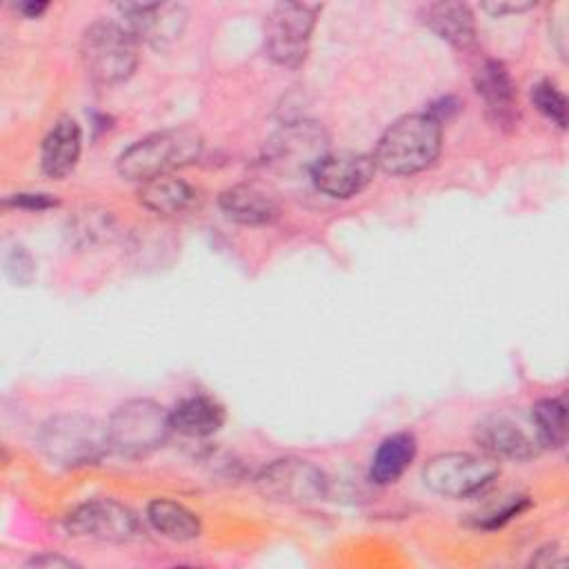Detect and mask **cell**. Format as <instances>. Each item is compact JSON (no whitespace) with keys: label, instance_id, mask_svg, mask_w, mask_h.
Instances as JSON below:
<instances>
[{"label":"cell","instance_id":"6da1fadb","mask_svg":"<svg viewBox=\"0 0 569 569\" xmlns=\"http://www.w3.org/2000/svg\"><path fill=\"white\" fill-rule=\"evenodd\" d=\"M442 147V124L429 113H407L391 122L371 153L376 169L411 176L431 167Z\"/></svg>","mask_w":569,"mask_h":569},{"label":"cell","instance_id":"7a4b0ae2","mask_svg":"<svg viewBox=\"0 0 569 569\" xmlns=\"http://www.w3.org/2000/svg\"><path fill=\"white\" fill-rule=\"evenodd\" d=\"M200 153L202 136L193 127L164 129L127 147L118 158V173L127 180L147 182L196 162Z\"/></svg>","mask_w":569,"mask_h":569},{"label":"cell","instance_id":"3957f363","mask_svg":"<svg viewBox=\"0 0 569 569\" xmlns=\"http://www.w3.org/2000/svg\"><path fill=\"white\" fill-rule=\"evenodd\" d=\"M38 447L56 465L82 467L98 462L111 449V442L107 425L82 413H64L40 427Z\"/></svg>","mask_w":569,"mask_h":569},{"label":"cell","instance_id":"277c9868","mask_svg":"<svg viewBox=\"0 0 569 569\" xmlns=\"http://www.w3.org/2000/svg\"><path fill=\"white\" fill-rule=\"evenodd\" d=\"M80 58L93 82L118 84L127 80L138 64V40L127 27L111 20H98L82 33Z\"/></svg>","mask_w":569,"mask_h":569},{"label":"cell","instance_id":"5b68a950","mask_svg":"<svg viewBox=\"0 0 569 569\" xmlns=\"http://www.w3.org/2000/svg\"><path fill=\"white\" fill-rule=\"evenodd\" d=\"M171 429L169 411L147 398H133L118 405L107 420L111 449L129 458H140L162 447Z\"/></svg>","mask_w":569,"mask_h":569},{"label":"cell","instance_id":"8992f818","mask_svg":"<svg viewBox=\"0 0 569 569\" xmlns=\"http://www.w3.org/2000/svg\"><path fill=\"white\" fill-rule=\"evenodd\" d=\"M498 473V460L487 453L447 451L427 460L422 482L442 498H471L491 487Z\"/></svg>","mask_w":569,"mask_h":569},{"label":"cell","instance_id":"52a82bcc","mask_svg":"<svg viewBox=\"0 0 569 569\" xmlns=\"http://www.w3.org/2000/svg\"><path fill=\"white\" fill-rule=\"evenodd\" d=\"M320 9L316 2H278L271 7L264 22V51L276 64L296 69L305 62Z\"/></svg>","mask_w":569,"mask_h":569},{"label":"cell","instance_id":"ba28073f","mask_svg":"<svg viewBox=\"0 0 569 569\" xmlns=\"http://www.w3.org/2000/svg\"><path fill=\"white\" fill-rule=\"evenodd\" d=\"M258 491L273 502L307 505L327 496V476L302 458H278L256 476Z\"/></svg>","mask_w":569,"mask_h":569},{"label":"cell","instance_id":"9c48e42d","mask_svg":"<svg viewBox=\"0 0 569 569\" xmlns=\"http://www.w3.org/2000/svg\"><path fill=\"white\" fill-rule=\"evenodd\" d=\"M64 527L76 538L111 545L129 542L140 533L136 513L109 498H96L78 505L64 516Z\"/></svg>","mask_w":569,"mask_h":569},{"label":"cell","instance_id":"30bf717a","mask_svg":"<svg viewBox=\"0 0 569 569\" xmlns=\"http://www.w3.org/2000/svg\"><path fill=\"white\" fill-rule=\"evenodd\" d=\"M373 173L376 162L369 153L331 151L313 164L309 178L320 193L347 200L358 196L373 180Z\"/></svg>","mask_w":569,"mask_h":569},{"label":"cell","instance_id":"8fae6325","mask_svg":"<svg viewBox=\"0 0 569 569\" xmlns=\"http://www.w3.org/2000/svg\"><path fill=\"white\" fill-rule=\"evenodd\" d=\"M325 133L313 122H291L269 142L267 160L276 169L307 171L311 173L313 164L325 156Z\"/></svg>","mask_w":569,"mask_h":569},{"label":"cell","instance_id":"7c38bea8","mask_svg":"<svg viewBox=\"0 0 569 569\" xmlns=\"http://www.w3.org/2000/svg\"><path fill=\"white\" fill-rule=\"evenodd\" d=\"M120 11L133 38L153 47H164L180 38L187 22L184 7L176 2H124Z\"/></svg>","mask_w":569,"mask_h":569},{"label":"cell","instance_id":"4fadbf2b","mask_svg":"<svg viewBox=\"0 0 569 569\" xmlns=\"http://www.w3.org/2000/svg\"><path fill=\"white\" fill-rule=\"evenodd\" d=\"M473 87L489 120L500 129H511L518 120V91L509 69L500 60L487 58L473 71Z\"/></svg>","mask_w":569,"mask_h":569},{"label":"cell","instance_id":"5bb4252c","mask_svg":"<svg viewBox=\"0 0 569 569\" xmlns=\"http://www.w3.org/2000/svg\"><path fill=\"white\" fill-rule=\"evenodd\" d=\"M473 440L480 451L500 460H531L540 453L542 445L536 436L527 433L516 420L509 416H487L473 429Z\"/></svg>","mask_w":569,"mask_h":569},{"label":"cell","instance_id":"9a60e30c","mask_svg":"<svg viewBox=\"0 0 569 569\" xmlns=\"http://www.w3.org/2000/svg\"><path fill=\"white\" fill-rule=\"evenodd\" d=\"M80 151H82L80 124L69 116L58 118L53 127L47 131L40 147L42 173L53 180L69 176L78 164Z\"/></svg>","mask_w":569,"mask_h":569},{"label":"cell","instance_id":"2e32d148","mask_svg":"<svg viewBox=\"0 0 569 569\" xmlns=\"http://www.w3.org/2000/svg\"><path fill=\"white\" fill-rule=\"evenodd\" d=\"M218 204L229 220L249 227L269 224L278 218L280 211L273 196L256 184H233L224 189L218 198Z\"/></svg>","mask_w":569,"mask_h":569},{"label":"cell","instance_id":"e0dca14e","mask_svg":"<svg viewBox=\"0 0 569 569\" xmlns=\"http://www.w3.org/2000/svg\"><path fill=\"white\" fill-rule=\"evenodd\" d=\"M422 22L440 40L456 49H469L476 42V22L469 4L465 2H431L420 11Z\"/></svg>","mask_w":569,"mask_h":569},{"label":"cell","instance_id":"ac0fdd59","mask_svg":"<svg viewBox=\"0 0 569 569\" xmlns=\"http://www.w3.org/2000/svg\"><path fill=\"white\" fill-rule=\"evenodd\" d=\"M171 425L176 431L189 438H207L224 425V407L209 396H187L171 411Z\"/></svg>","mask_w":569,"mask_h":569},{"label":"cell","instance_id":"d6986e66","mask_svg":"<svg viewBox=\"0 0 569 569\" xmlns=\"http://www.w3.org/2000/svg\"><path fill=\"white\" fill-rule=\"evenodd\" d=\"M142 207L158 216H178L196 204V189L173 173H164L142 182L138 191Z\"/></svg>","mask_w":569,"mask_h":569},{"label":"cell","instance_id":"ffe728a7","mask_svg":"<svg viewBox=\"0 0 569 569\" xmlns=\"http://www.w3.org/2000/svg\"><path fill=\"white\" fill-rule=\"evenodd\" d=\"M416 451H418V445H416L413 433L398 431V433L387 436L378 445V449H376V453L371 458L369 478L376 485H391V482H396L409 469V465L413 462Z\"/></svg>","mask_w":569,"mask_h":569},{"label":"cell","instance_id":"44dd1931","mask_svg":"<svg viewBox=\"0 0 569 569\" xmlns=\"http://www.w3.org/2000/svg\"><path fill=\"white\" fill-rule=\"evenodd\" d=\"M147 520L158 533L169 540L184 542L200 536V518L184 505L169 498L151 500L147 505Z\"/></svg>","mask_w":569,"mask_h":569},{"label":"cell","instance_id":"7402d4cb","mask_svg":"<svg viewBox=\"0 0 569 569\" xmlns=\"http://www.w3.org/2000/svg\"><path fill=\"white\" fill-rule=\"evenodd\" d=\"M536 438L542 447L562 449L567 442V407L562 398H540L531 409Z\"/></svg>","mask_w":569,"mask_h":569},{"label":"cell","instance_id":"603a6c76","mask_svg":"<svg viewBox=\"0 0 569 569\" xmlns=\"http://www.w3.org/2000/svg\"><path fill=\"white\" fill-rule=\"evenodd\" d=\"M113 229L111 213L104 209L87 207L84 211H78V216L71 220L69 233L80 242V244H93L100 240H107Z\"/></svg>","mask_w":569,"mask_h":569},{"label":"cell","instance_id":"cb8c5ba5","mask_svg":"<svg viewBox=\"0 0 569 569\" xmlns=\"http://www.w3.org/2000/svg\"><path fill=\"white\" fill-rule=\"evenodd\" d=\"M531 102L551 124L567 127V98L551 80H540L531 87Z\"/></svg>","mask_w":569,"mask_h":569},{"label":"cell","instance_id":"d4e9b609","mask_svg":"<svg viewBox=\"0 0 569 569\" xmlns=\"http://www.w3.org/2000/svg\"><path fill=\"white\" fill-rule=\"evenodd\" d=\"M529 507V500L525 496H516L513 500L505 502L500 509L487 513L482 520H478V527L482 529H496V527H502L505 522H509L511 518H516L520 511H525Z\"/></svg>","mask_w":569,"mask_h":569},{"label":"cell","instance_id":"484cf974","mask_svg":"<svg viewBox=\"0 0 569 569\" xmlns=\"http://www.w3.org/2000/svg\"><path fill=\"white\" fill-rule=\"evenodd\" d=\"M7 207L27 209V211H44L51 207H58V200L51 193H13L4 198Z\"/></svg>","mask_w":569,"mask_h":569},{"label":"cell","instance_id":"4316f807","mask_svg":"<svg viewBox=\"0 0 569 569\" xmlns=\"http://www.w3.org/2000/svg\"><path fill=\"white\" fill-rule=\"evenodd\" d=\"M9 273L18 280V284L31 282L36 273V264L31 256L24 251V247H13V251L9 253Z\"/></svg>","mask_w":569,"mask_h":569},{"label":"cell","instance_id":"83f0119b","mask_svg":"<svg viewBox=\"0 0 569 569\" xmlns=\"http://www.w3.org/2000/svg\"><path fill=\"white\" fill-rule=\"evenodd\" d=\"M531 565L533 567H560V565H565V556L556 542L553 545L549 542L536 551V556L531 558Z\"/></svg>","mask_w":569,"mask_h":569},{"label":"cell","instance_id":"f1b7e54d","mask_svg":"<svg viewBox=\"0 0 569 569\" xmlns=\"http://www.w3.org/2000/svg\"><path fill=\"white\" fill-rule=\"evenodd\" d=\"M533 2H487L482 4V9L491 16H507V13H520L531 9Z\"/></svg>","mask_w":569,"mask_h":569},{"label":"cell","instance_id":"f546056e","mask_svg":"<svg viewBox=\"0 0 569 569\" xmlns=\"http://www.w3.org/2000/svg\"><path fill=\"white\" fill-rule=\"evenodd\" d=\"M31 567H73L76 562L71 558H64L60 553H40L29 560Z\"/></svg>","mask_w":569,"mask_h":569},{"label":"cell","instance_id":"4dcf8cb0","mask_svg":"<svg viewBox=\"0 0 569 569\" xmlns=\"http://www.w3.org/2000/svg\"><path fill=\"white\" fill-rule=\"evenodd\" d=\"M47 2H33V0H27V2H16L13 9L16 13H20L22 18H40L44 11H47Z\"/></svg>","mask_w":569,"mask_h":569}]
</instances>
